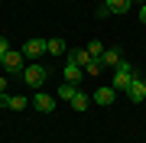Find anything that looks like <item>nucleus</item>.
<instances>
[{
  "instance_id": "nucleus-3",
  "label": "nucleus",
  "mask_w": 146,
  "mask_h": 143,
  "mask_svg": "<svg viewBox=\"0 0 146 143\" xmlns=\"http://www.w3.org/2000/svg\"><path fill=\"white\" fill-rule=\"evenodd\" d=\"M55 101H58V98H52V94H46V91H42V88H39V91H36V94H33V98H29V104H33V107H36V111H39V114H52V111H55Z\"/></svg>"
},
{
  "instance_id": "nucleus-11",
  "label": "nucleus",
  "mask_w": 146,
  "mask_h": 143,
  "mask_svg": "<svg viewBox=\"0 0 146 143\" xmlns=\"http://www.w3.org/2000/svg\"><path fill=\"white\" fill-rule=\"evenodd\" d=\"M68 62H75V65L84 69V65L91 62V52H88V49H72V52H68Z\"/></svg>"
},
{
  "instance_id": "nucleus-16",
  "label": "nucleus",
  "mask_w": 146,
  "mask_h": 143,
  "mask_svg": "<svg viewBox=\"0 0 146 143\" xmlns=\"http://www.w3.org/2000/svg\"><path fill=\"white\" fill-rule=\"evenodd\" d=\"M26 104H29V98H23V94H13L10 98V111H23Z\"/></svg>"
},
{
  "instance_id": "nucleus-6",
  "label": "nucleus",
  "mask_w": 146,
  "mask_h": 143,
  "mask_svg": "<svg viewBox=\"0 0 146 143\" xmlns=\"http://www.w3.org/2000/svg\"><path fill=\"white\" fill-rule=\"evenodd\" d=\"M114 101H117V91L110 88V85H104V88L94 91V104H98V107H110Z\"/></svg>"
},
{
  "instance_id": "nucleus-2",
  "label": "nucleus",
  "mask_w": 146,
  "mask_h": 143,
  "mask_svg": "<svg viewBox=\"0 0 146 143\" xmlns=\"http://www.w3.org/2000/svg\"><path fill=\"white\" fill-rule=\"evenodd\" d=\"M46 78H49V69H42V65H26V69H23V81H26L29 88H42L46 85Z\"/></svg>"
},
{
  "instance_id": "nucleus-10",
  "label": "nucleus",
  "mask_w": 146,
  "mask_h": 143,
  "mask_svg": "<svg viewBox=\"0 0 146 143\" xmlns=\"http://www.w3.org/2000/svg\"><path fill=\"white\" fill-rule=\"evenodd\" d=\"M101 65L114 72L117 65H120V52H117V49H104V55H101Z\"/></svg>"
},
{
  "instance_id": "nucleus-15",
  "label": "nucleus",
  "mask_w": 146,
  "mask_h": 143,
  "mask_svg": "<svg viewBox=\"0 0 146 143\" xmlns=\"http://www.w3.org/2000/svg\"><path fill=\"white\" fill-rule=\"evenodd\" d=\"M84 49H88V52H91V59H101V55H104V43H98V39H94V43H88V46H84Z\"/></svg>"
},
{
  "instance_id": "nucleus-4",
  "label": "nucleus",
  "mask_w": 146,
  "mask_h": 143,
  "mask_svg": "<svg viewBox=\"0 0 146 143\" xmlns=\"http://www.w3.org/2000/svg\"><path fill=\"white\" fill-rule=\"evenodd\" d=\"M23 62H26V55H23V49H10V52L3 55V69L7 72H23Z\"/></svg>"
},
{
  "instance_id": "nucleus-9",
  "label": "nucleus",
  "mask_w": 146,
  "mask_h": 143,
  "mask_svg": "<svg viewBox=\"0 0 146 143\" xmlns=\"http://www.w3.org/2000/svg\"><path fill=\"white\" fill-rule=\"evenodd\" d=\"M104 7H107V10L110 13H130V7H133V0H104Z\"/></svg>"
},
{
  "instance_id": "nucleus-12",
  "label": "nucleus",
  "mask_w": 146,
  "mask_h": 143,
  "mask_svg": "<svg viewBox=\"0 0 146 143\" xmlns=\"http://www.w3.org/2000/svg\"><path fill=\"white\" fill-rule=\"evenodd\" d=\"M68 104H72V111H78V114H81V111H88V107H91V98L84 94V91H78V94L68 101Z\"/></svg>"
},
{
  "instance_id": "nucleus-19",
  "label": "nucleus",
  "mask_w": 146,
  "mask_h": 143,
  "mask_svg": "<svg viewBox=\"0 0 146 143\" xmlns=\"http://www.w3.org/2000/svg\"><path fill=\"white\" fill-rule=\"evenodd\" d=\"M10 98H13V94H7V91H3V94H0V107H10Z\"/></svg>"
},
{
  "instance_id": "nucleus-5",
  "label": "nucleus",
  "mask_w": 146,
  "mask_h": 143,
  "mask_svg": "<svg viewBox=\"0 0 146 143\" xmlns=\"http://www.w3.org/2000/svg\"><path fill=\"white\" fill-rule=\"evenodd\" d=\"M127 98H130L133 104H140V101L146 98V78H143V75H136V78L130 81V88H127Z\"/></svg>"
},
{
  "instance_id": "nucleus-8",
  "label": "nucleus",
  "mask_w": 146,
  "mask_h": 143,
  "mask_svg": "<svg viewBox=\"0 0 146 143\" xmlns=\"http://www.w3.org/2000/svg\"><path fill=\"white\" fill-rule=\"evenodd\" d=\"M62 72H65V81H72V85H78V81L84 78V69H81V65H75V62H68Z\"/></svg>"
},
{
  "instance_id": "nucleus-17",
  "label": "nucleus",
  "mask_w": 146,
  "mask_h": 143,
  "mask_svg": "<svg viewBox=\"0 0 146 143\" xmlns=\"http://www.w3.org/2000/svg\"><path fill=\"white\" fill-rule=\"evenodd\" d=\"M101 69H104V65H101V59H91V62L84 65V75H101Z\"/></svg>"
},
{
  "instance_id": "nucleus-18",
  "label": "nucleus",
  "mask_w": 146,
  "mask_h": 143,
  "mask_svg": "<svg viewBox=\"0 0 146 143\" xmlns=\"http://www.w3.org/2000/svg\"><path fill=\"white\" fill-rule=\"evenodd\" d=\"M7 52H10V43H7V36H0V62H3Z\"/></svg>"
},
{
  "instance_id": "nucleus-13",
  "label": "nucleus",
  "mask_w": 146,
  "mask_h": 143,
  "mask_svg": "<svg viewBox=\"0 0 146 143\" xmlns=\"http://www.w3.org/2000/svg\"><path fill=\"white\" fill-rule=\"evenodd\" d=\"M75 94H78V85H72V81H62V85H58V94H55V98H62V101H72Z\"/></svg>"
},
{
  "instance_id": "nucleus-1",
  "label": "nucleus",
  "mask_w": 146,
  "mask_h": 143,
  "mask_svg": "<svg viewBox=\"0 0 146 143\" xmlns=\"http://www.w3.org/2000/svg\"><path fill=\"white\" fill-rule=\"evenodd\" d=\"M136 75H140V72H136L133 65L127 62V59H120V65L114 69V81H110V88H114L117 94H120V91H123V94H127V88H130V81L136 78Z\"/></svg>"
},
{
  "instance_id": "nucleus-22",
  "label": "nucleus",
  "mask_w": 146,
  "mask_h": 143,
  "mask_svg": "<svg viewBox=\"0 0 146 143\" xmlns=\"http://www.w3.org/2000/svg\"><path fill=\"white\" fill-rule=\"evenodd\" d=\"M133 3H146V0H133Z\"/></svg>"
},
{
  "instance_id": "nucleus-7",
  "label": "nucleus",
  "mask_w": 146,
  "mask_h": 143,
  "mask_svg": "<svg viewBox=\"0 0 146 143\" xmlns=\"http://www.w3.org/2000/svg\"><path fill=\"white\" fill-rule=\"evenodd\" d=\"M42 49H46V39H36V36H33V39L23 43V55H26V59H39Z\"/></svg>"
},
{
  "instance_id": "nucleus-20",
  "label": "nucleus",
  "mask_w": 146,
  "mask_h": 143,
  "mask_svg": "<svg viewBox=\"0 0 146 143\" xmlns=\"http://www.w3.org/2000/svg\"><path fill=\"white\" fill-rule=\"evenodd\" d=\"M7 91V75H0V94Z\"/></svg>"
},
{
  "instance_id": "nucleus-21",
  "label": "nucleus",
  "mask_w": 146,
  "mask_h": 143,
  "mask_svg": "<svg viewBox=\"0 0 146 143\" xmlns=\"http://www.w3.org/2000/svg\"><path fill=\"white\" fill-rule=\"evenodd\" d=\"M140 20L146 23V3H140Z\"/></svg>"
},
{
  "instance_id": "nucleus-14",
  "label": "nucleus",
  "mask_w": 146,
  "mask_h": 143,
  "mask_svg": "<svg viewBox=\"0 0 146 143\" xmlns=\"http://www.w3.org/2000/svg\"><path fill=\"white\" fill-rule=\"evenodd\" d=\"M46 52H52V55H65V39H46Z\"/></svg>"
}]
</instances>
